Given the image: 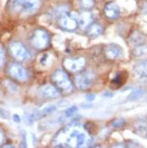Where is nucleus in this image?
<instances>
[{"instance_id": "f257e3e1", "label": "nucleus", "mask_w": 147, "mask_h": 148, "mask_svg": "<svg viewBox=\"0 0 147 148\" xmlns=\"http://www.w3.org/2000/svg\"><path fill=\"white\" fill-rule=\"evenodd\" d=\"M76 124H71L66 126L56 134L55 138L64 137V141L61 142L59 146L61 147H81L85 145L86 140V136L84 132L80 130V128L76 127Z\"/></svg>"}, {"instance_id": "f03ea898", "label": "nucleus", "mask_w": 147, "mask_h": 148, "mask_svg": "<svg viewBox=\"0 0 147 148\" xmlns=\"http://www.w3.org/2000/svg\"><path fill=\"white\" fill-rule=\"evenodd\" d=\"M41 5V0H12L11 9L16 13L32 14Z\"/></svg>"}, {"instance_id": "7ed1b4c3", "label": "nucleus", "mask_w": 147, "mask_h": 148, "mask_svg": "<svg viewBox=\"0 0 147 148\" xmlns=\"http://www.w3.org/2000/svg\"><path fill=\"white\" fill-rule=\"evenodd\" d=\"M52 81L60 92L68 94L73 90V84L68 75L63 70H56L52 75Z\"/></svg>"}, {"instance_id": "20e7f679", "label": "nucleus", "mask_w": 147, "mask_h": 148, "mask_svg": "<svg viewBox=\"0 0 147 148\" xmlns=\"http://www.w3.org/2000/svg\"><path fill=\"white\" fill-rule=\"evenodd\" d=\"M31 44L36 49H44L49 44V35L48 33L42 28H37L34 31L31 36Z\"/></svg>"}, {"instance_id": "39448f33", "label": "nucleus", "mask_w": 147, "mask_h": 148, "mask_svg": "<svg viewBox=\"0 0 147 148\" xmlns=\"http://www.w3.org/2000/svg\"><path fill=\"white\" fill-rule=\"evenodd\" d=\"M10 55L19 62L25 61L29 58V53L24 45L20 42H12L8 46Z\"/></svg>"}, {"instance_id": "423d86ee", "label": "nucleus", "mask_w": 147, "mask_h": 148, "mask_svg": "<svg viewBox=\"0 0 147 148\" xmlns=\"http://www.w3.org/2000/svg\"><path fill=\"white\" fill-rule=\"evenodd\" d=\"M75 13L71 15L68 14H65L62 16L59 17V27L66 30V31H74L78 27V23H77V18H78V14L77 15H74Z\"/></svg>"}, {"instance_id": "0eeeda50", "label": "nucleus", "mask_w": 147, "mask_h": 148, "mask_svg": "<svg viewBox=\"0 0 147 148\" xmlns=\"http://www.w3.org/2000/svg\"><path fill=\"white\" fill-rule=\"evenodd\" d=\"M94 81V75L93 73H81L75 76V86L80 90H85L90 87Z\"/></svg>"}, {"instance_id": "6e6552de", "label": "nucleus", "mask_w": 147, "mask_h": 148, "mask_svg": "<svg viewBox=\"0 0 147 148\" xmlns=\"http://www.w3.org/2000/svg\"><path fill=\"white\" fill-rule=\"evenodd\" d=\"M8 72L12 78L18 80V81H25L28 77L27 70H25L22 66L18 65V64H16V63L10 64L8 66Z\"/></svg>"}, {"instance_id": "1a4fd4ad", "label": "nucleus", "mask_w": 147, "mask_h": 148, "mask_svg": "<svg viewBox=\"0 0 147 148\" xmlns=\"http://www.w3.org/2000/svg\"><path fill=\"white\" fill-rule=\"evenodd\" d=\"M63 65L68 71L80 72L85 66V60L83 57H79V58H75V59L66 58L64 60Z\"/></svg>"}, {"instance_id": "9d476101", "label": "nucleus", "mask_w": 147, "mask_h": 148, "mask_svg": "<svg viewBox=\"0 0 147 148\" xmlns=\"http://www.w3.org/2000/svg\"><path fill=\"white\" fill-rule=\"evenodd\" d=\"M123 49L117 44H109L105 48V55L108 59H117L122 56Z\"/></svg>"}, {"instance_id": "9b49d317", "label": "nucleus", "mask_w": 147, "mask_h": 148, "mask_svg": "<svg viewBox=\"0 0 147 148\" xmlns=\"http://www.w3.org/2000/svg\"><path fill=\"white\" fill-rule=\"evenodd\" d=\"M55 111H56V106L54 105H49V106H46L44 108H42L41 110H38V111L32 113L30 115L32 116V118H33V120L36 121L38 119H41L43 117H46L49 114H52Z\"/></svg>"}, {"instance_id": "f8f14e48", "label": "nucleus", "mask_w": 147, "mask_h": 148, "mask_svg": "<svg viewBox=\"0 0 147 148\" xmlns=\"http://www.w3.org/2000/svg\"><path fill=\"white\" fill-rule=\"evenodd\" d=\"M40 95L46 98H57L59 97L60 93L57 87H55L51 85H46L41 86L40 90Z\"/></svg>"}, {"instance_id": "ddd939ff", "label": "nucleus", "mask_w": 147, "mask_h": 148, "mask_svg": "<svg viewBox=\"0 0 147 148\" xmlns=\"http://www.w3.org/2000/svg\"><path fill=\"white\" fill-rule=\"evenodd\" d=\"M104 13L106 17L110 19H116L120 15L119 6L114 2H109L105 5Z\"/></svg>"}, {"instance_id": "4468645a", "label": "nucleus", "mask_w": 147, "mask_h": 148, "mask_svg": "<svg viewBox=\"0 0 147 148\" xmlns=\"http://www.w3.org/2000/svg\"><path fill=\"white\" fill-rule=\"evenodd\" d=\"M135 77L142 82H147V62L137 64L133 68Z\"/></svg>"}, {"instance_id": "2eb2a0df", "label": "nucleus", "mask_w": 147, "mask_h": 148, "mask_svg": "<svg viewBox=\"0 0 147 148\" xmlns=\"http://www.w3.org/2000/svg\"><path fill=\"white\" fill-rule=\"evenodd\" d=\"M92 22H93V15L90 12L85 11L82 14H79L77 18V23L79 27L83 29L88 28L92 25Z\"/></svg>"}, {"instance_id": "dca6fc26", "label": "nucleus", "mask_w": 147, "mask_h": 148, "mask_svg": "<svg viewBox=\"0 0 147 148\" xmlns=\"http://www.w3.org/2000/svg\"><path fill=\"white\" fill-rule=\"evenodd\" d=\"M102 33H103V28L99 25L96 23L92 24L90 27L87 28V35L91 37H96L98 36H100Z\"/></svg>"}, {"instance_id": "f3484780", "label": "nucleus", "mask_w": 147, "mask_h": 148, "mask_svg": "<svg viewBox=\"0 0 147 148\" xmlns=\"http://www.w3.org/2000/svg\"><path fill=\"white\" fill-rule=\"evenodd\" d=\"M129 41L132 45L133 46H140L142 45L144 41V36L143 34L140 33L139 31H135L131 35L130 38H129Z\"/></svg>"}, {"instance_id": "a211bd4d", "label": "nucleus", "mask_w": 147, "mask_h": 148, "mask_svg": "<svg viewBox=\"0 0 147 148\" xmlns=\"http://www.w3.org/2000/svg\"><path fill=\"white\" fill-rule=\"evenodd\" d=\"M78 110V108L77 106H70L69 108H67L66 110L64 112V114H62L61 116L59 117V122H63V121H65L66 119L69 118V117H71L73 116V115L77 112Z\"/></svg>"}, {"instance_id": "6ab92c4d", "label": "nucleus", "mask_w": 147, "mask_h": 148, "mask_svg": "<svg viewBox=\"0 0 147 148\" xmlns=\"http://www.w3.org/2000/svg\"><path fill=\"white\" fill-rule=\"evenodd\" d=\"M144 95V91L142 89L137 88L133 90V91L129 94V95L127 96V100L128 101H136L140 99Z\"/></svg>"}, {"instance_id": "aec40b11", "label": "nucleus", "mask_w": 147, "mask_h": 148, "mask_svg": "<svg viewBox=\"0 0 147 148\" xmlns=\"http://www.w3.org/2000/svg\"><path fill=\"white\" fill-rule=\"evenodd\" d=\"M77 3L80 8L85 11H87L93 8V6L94 5V0H77Z\"/></svg>"}, {"instance_id": "412c9836", "label": "nucleus", "mask_w": 147, "mask_h": 148, "mask_svg": "<svg viewBox=\"0 0 147 148\" xmlns=\"http://www.w3.org/2000/svg\"><path fill=\"white\" fill-rule=\"evenodd\" d=\"M133 54L136 56H143L147 55V45H140L137 46L135 50H133Z\"/></svg>"}, {"instance_id": "4be33fe9", "label": "nucleus", "mask_w": 147, "mask_h": 148, "mask_svg": "<svg viewBox=\"0 0 147 148\" xmlns=\"http://www.w3.org/2000/svg\"><path fill=\"white\" fill-rule=\"evenodd\" d=\"M50 59V54L48 53H44L39 57V63L42 66H46Z\"/></svg>"}, {"instance_id": "5701e85b", "label": "nucleus", "mask_w": 147, "mask_h": 148, "mask_svg": "<svg viewBox=\"0 0 147 148\" xmlns=\"http://www.w3.org/2000/svg\"><path fill=\"white\" fill-rule=\"evenodd\" d=\"M125 124V121L124 118H116L112 122V126L114 128H119L122 127Z\"/></svg>"}, {"instance_id": "b1692460", "label": "nucleus", "mask_w": 147, "mask_h": 148, "mask_svg": "<svg viewBox=\"0 0 147 148\" xmlns=\"http://www.w3.org/2000/svg\"><path fill=\"white\" fill-rule=\"evenodd\" d=\"M4 84L5 85V86L9 89V91H10V92L14 93V92H16V85H15L14 83H12L11 81L8 80V81H5Z\"/></svg>"}, {"instance_id": "393cba45", "label": "nucleus", "mask_w": 147, "mask_h": 148, "mask_svg": "<svg viewBox=\"0 0 147 148\" xmlns=\"http://www.w3.org/2000/svg\"><path fill=\"white\" fill-rule=\"evenodd\" d=\"M21 146L22 147H27V133L25 131H22L21 133Z\"/></svg>"}, {"instance_id": "a878e982", "label": "nucleus", "mask_w": 147, "mask_h": 148, "mask_svg": "<svg viewBox=\"0 0 147 148\" xmlns=\"http://www.w3.org/2000/svg\"><path fill=\"white\" fill-rule=\"evenodd\" d=\"M85 98H86V101H88V102H93L95 98V95L94 94H88V95H86Z\"/></svg>"}, {"instance_id": "bb28decb", "label": "nucleus", "mask_w": 147, "mask_h": 148, "mask_svg": "<svg viewBox=\"0 0 147 148\" xmlns=\"http://www.w3.org/2000/svg\"><path fill=\"white\" fill-rule=\"evenodd\" d=\"M0 53H1V67L4 66V62H5V52H4V48H3V46H1V51H0Z\"/></svg>"}, {"instance_id": "cd10ccee", "label": "nucleus", "mask_w": 147, "mask_h": 148, "mask_svg": "<svg viewBox=\"0 0 147 148\" xmlns=\"http://www.w3.org/2000/svg\"><path fill=\"white\" fill-rule=\"evenodd\" d=\"M127 144H128V145H127V146H129V147H138V146H140L138 143L133 142V141H129Z\"/></svg>"}, {"instance_id": "c85d7f7f", "label": "nucleus", "mask_w": 147, "mask_h": 148, "mask_svg": "<svg viewBox=\"0 0 147 148\" xmlns=\"http://www.w3.org/2000/svg\"><path fill=\"white\" fill-rule=\"evenodd\" d=\"M13 120H14L16 123H20V117H19V115L15 114L14 115H13Z\"/></svg>"}, {"instance_id": "c756f323", "label": "nucleus", "mask_w": 147, "mask_h": 148, "mask_svg": "<svg viewBox=\"0 0 147 148\" xmlns=\"http://www.w3.org/2000/svg\"><path fill=\"white\" fill-rule=\"evenodd\" d=\"M104 96H107V97H112V96H113V94L112 92H109V91H105L104 94H103Z\"/></svg>"}, {"instance_id": "7c9ffc66", "label": "nucleus", "mask_w": 147, "mask_h": 148, "mask_svg": "<svg viewBox=\"0 0 147 148\" xmlns=\"http://www.w3.org/2000/svg\"><path fill=\"white\" fill-rule=\"evenodd\" d=\"M2 147H14V145H2Z\"/></svg>"}, {"instance_id": "2f4dec72", "label": "nucleus", "mask_w": 147, "mask_h": 148, "mask_svg": "<svg viewBox=\"0 0 147 148\" xmlns=\"http://www.w3.org/2000/svg\"><path fill=\"white\" fill-rule=\"evenodd\" d=\"M145 136L147 137V130H146V132H145Z\"/></svg>"}]
</instances>
